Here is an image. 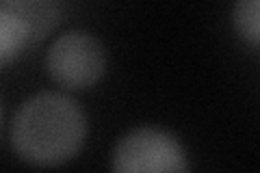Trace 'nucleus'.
I'll use <instances>...</instances> for the list:
<instances>
[{
	"label": "nucleus",
	"instance_id": "f257e3e1",
	"mask_svg": "<svg viewBox=\"0 0 260 173\" xmlns=\"http://www.w3.org/2000/svg\"><path fill=\"white\" fill-rule=\"evenodd\" d=\"M85 111L65 93L44 91L28 97L15 113L11 145L32 167H59L76 158L87 141Z\"/></svg>",
	"mask_w": 260,
	"mask_h": 173
},
{
	"label": "nucleus",
	"instance_id": "f03ea898",
	"mask_svg": "<svg viewBox=\"0 0 260 173\" xmlns=\"http://www.w3.org/2000/svg\"><path fill=\"white\" fill-rule=\"evenodd\" d=\"M46 70L48 76L63 89H89L107 72V50L91 32L70 30L50 46L46 54Z\"/></svg>",
	"mask_w": 260,
	"mask_h": 173
},
{
	"label": "nucleus",
	"instance_id": "7ed1b4c3",
	"mask_svg": "<svg viewBox=\"0 0 260 173\" xmlns=\"http://www.w3.org/2000/svg\"><path fill=\"white\" fill-rule=\"evenodd\" d=\"M111 167L117 173H169L186 171V154L180 141L162 128H135L113 150Z\"/></svg>",
	"mask_w": 260,
	"mask_h": 173
},
{
	"label": "nucleus",
	"instance_id": "20e7f679",
	"mask_svg": "<svg viewBox=\"0 0 260 173\" xmlns=\"http://www.w3.org/2000/svg\"><path fill=\"white\" fill-rule=\"evenodd\" d=\"M5 7L20 15L22 22L28 26L30 41H39L50 32L61 15L59 0H3Z\"/></svg>",
	"mask_w": 260,
	"mask_h": 173
},
{
	"label": "nucleus",
	"instance_id": "39448f33",
	"mask_svg": "<svg viewBox=\"0 0 260 173\" xmlns=\"http://www.w3.org/2000/svg\"><path fill=\"white\" fill-rule=\"evenodd\" d=\"M32 44L28 26L9 7L0 3V67L18 61L22 52Z\"/></svg>",
	"mask_w": 260,
	"mask_h": 173
},
{
	"label": "nucleus",
	"instance_id": "423d86ee",
	"mask_svg": "<svg viewBox=\"0 0 260 173\" xmlns=\"http://www.w3.org/2000/svg\"><path fill=\"white\" fill-rule=\"evenodd\" d=\"M234 26L239 35L256 50L260 44V0H237Z\"/></svg>",
	"mask_w": 260,
	"mask_h": 173
},
{
	"label": "nucleus",
	"instance_id": "0eeeda50",
	"mask_svg": "<svg viewBox=\"0 0 260 173\" xmlns=\"http://www.w3.org/2000/svg\"><path fill=\"white\" fill-rule=\"evenodd\" d=\"M0 117H3V111H0Z\"/></svg>",
	"mask_w": 260,
	"mask_h": 173
}]
</instances>
